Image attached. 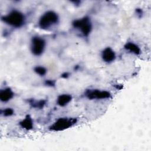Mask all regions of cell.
Returning a JSON list of instances; mask_svg holds the SVG:
<instances>
[{"instance_id":"obj_10","label":"cell","mask_w":151,"mask_h":151,"mask_svg":"<svg viewBox=\"0 0 151 151\" xmlns=\"http://www.w3.org/2000/svg\"><path fill=\"white\" fill-rule=\"evenodd\" d=\"M72 100V96L69 94H62L57 97L56 103L60 107H65L68 105Z\"/></svg>"},{"instance_id":"obj_8","label":"cell","mask_w":151,"mask_h":151,"mask_svg":"<svg viewBox=\"0 0 151 151\" xmlns=\"http://www.w3.org/2000/svg\"><path fill=\"white\" fill-rule=\"evenodd\" d=\"M14 97V92L9 87L2 88L0 90V100L6 103L11 100Z\"/></svg>"},{"instance_id":"obj_14","label":"cell","mask_w":151,"mask_h":151,"mask_svg":"<svg viewBox=\"0 0 151 151\" xmlns=\"http://www.w3.org/2000/svg\"><path fill=\"white\" fill-rule=\"evenodd\" d=\"M1 114L4 117H10L14 115V110L11 107H7L4 109H2L1 111Z\"/></svg>"},{"instance_id":"obj_4","label":"cell","mask_w":151,"mask_h":151,"mask_svg":"<svg viewBox=\"0 0 151 151\" xmlns=\"http://www.w3.org/2000/svg\"><path fill=\"white\" fill-rule=\"evenodd\" d=\"M76 122L77 119L76 118L67 117H60L50 126V130L53 132L63 131L74 126Z\"/></svg>"},{"instance_id":"obj_15","label":"cell","mask_w":151,"mask_h":151,"mask_svg":"<svg viewBox=\"0 0 151 151\" xmlns=\"http://www.w3.org/2000/svg\"><path fill=\"white\" fill-rule=\"evenodd\" d=\"M45 84L50 86H53L55 85V82L52 80H47L45 82Z\"/></svg>"},{"instance_id":"obj_3","label":"cell","mask_w":151,"mask_h":151,"mask_svg":"<svg viewBox=\"0 0 151 151\" xmlns=\"http://www.w3.org/2000/svg\"><path fill=\"white\" fill-rule=\"evenodd\" d=\"M74 28L78 30L84 37H88L93 29V24L90 18L87 17L76 19L72 22Z\"/></svg>"},{"instance_id":"obj_6","label":"cell","mask_w":151,"mask_h":151,"mask_svg":"<svg viewBox=\"0 0 151 151\" xmlns=\"http://www.w3.org/2000/svg\"><path fill=\"white\" fill-rule=\"evenodd\" d=\"M85 96L89 100H104L111 97V94L109 91L99 89L87 90L85 93Z\"/></svg>"},{"instance_id":"obj_13","label":"cell","mask_w":151,"mask_h":151,"mask_svg":"<svg viewBox=\"0 0 151 151\" xmlns=\"http://www.w3.org/2000/svg\"><path fill=\"white\" fill-rule=\"evenodd\" d=\"M34 71L40 76H44L47 73V70L45 67L42 65H37L34 68Z\"/></svg>"},{"instance_id":"obj_1","label":"cell","mask_w":151,"mask_h":151,"mask_svg":"<svg viewBox=\"0 0 151 151\" xmlns=\"http://www.w3.org/2000/svg\"><path fill=\"white\" fill-rule=\"evenodd\" d=\"M1 19L8 25L15 28L22 27L25 22L24 14L17 9H12L7 14L2 16Z\"/></svg>"},{"instance_id":"obj_5","label":"cell","mask_w":151,"mask_h":151,"mask_svg":"<svg viewBox=\"0 0 151 151\" xmlns=\"http://www.w3.org/2000/svg\"><path fill=\"white\" fill-rule=\"evenodd\" d=\"M46 45V41L42 37L38 35L32 37L30 44L31 53L35 56L41 55L45 50Z\"/></svg>"},{"instance_id":"obj_7","label":"cell","mask_w":151,"mask_h":151,"mask_svg":"<svg viewBox=\"0 0 151 151\" xmlns=\"http://www.w3.org/2000/svg\"><path fill=\"white\" fill-rule=\"evenodd\" d=\"M101 57L104 63H111L115 60L116 55L113 48L110 47H107L104 48L101 51Z\"/></svg>"},{"instance_id":"obj_12","label":"cell","mask_w":151,"mask_h":151,"mask_svg":"<svg viewBox=\"0 0 151 151\" xmlns=\"http://www.w3.org/2000/svg\"><path fill=\"white\" fill-rule=\"evenodd\" d=\"M30 104L32 107L35 109H42L46 104V100H33L29 101Z\"/></svg>"},{"instance_id":"obj_9","label":"cell","mask_w":151,"mask_h":151,"mask_svg":"<svg viewBox=\"0 0 151 151\" xmlns=\"http://www.w3.org/2000/svg\"><path fill=\"white\" fill-rule=\"evenodd\" d=\"M124 48L129 52L136 55H139L141 51L140 48L138 45L132 41L127 42L124 45Z\"/></svg>"},{"instance_id":"obj_11","label":"cell","mask_w":151,"mask_h":151,"mask_svg":"<svg viewBox=\"0 0 151 151\" xmlns=\"http://www.w3.org/2000/svg\"><path fill=\"white\" fill-rule=\"evenodd\" d=\"M19 124L22 128L27 130H30L32 129L34 127L32 119L29 115H27L25 117L19 122Z\"/></svg>"},{"instance_id":"obj_2","label":"cell","mask_w":151,"mask_h":151,"mask_svg":"<svg viewBox=\"0 0 151 151\" xmlns=\"http://www.w3.org/2000/svg\"><path fill=\"white\" fill-rule=\"evenodd\" d=\"M59 22V16L58 14L52 10L45 12L39 18L38 27L44 30H47L57 24Z\"/></svg>"}]
</instances>
